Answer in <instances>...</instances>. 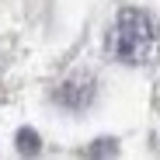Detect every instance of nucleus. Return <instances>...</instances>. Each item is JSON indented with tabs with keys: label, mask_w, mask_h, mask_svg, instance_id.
Instances as JSON below:
<instances>
[{
	"label": "nucleus",
	"mask_w": 160,
	"mask_h": 160,
	"mask_svg": "<svg viewBox=\"0 0 160 160\" xmlns=\"http://www.w3.org/2000/svg\"><path fill=\"white\" fill-rule=\"evenodd\" d=\"M108 49L125 66H146L160 56V24L139 7H125L115 18V28L108 35Z\"/></svg>",
	"instance_id": "nucleus-1"
},
{
	"label": "nucleus",
	"mask_w": 160,
	"mask_h": 160,
	"mask_svg": "<svg viewBox=\"0 0 160 160\" xmlns=\"http://www.w3.org/2000/svg\"><path fill=\"white\" fill-rule=\"evenodd\" d=\"M56 101L66 104L70 112H84L94 101V77H70L66 84L56 91Z\"/></svg>",
	"instance_id": "nucleus-2"
},
{
	"label": "nucleus",
	"mask_w": 160,
	"mask_h": 160,
	"mask_svg": "<svg viewBox=\"0 0 160 160\" xmlns=\"http://www.w3.org/2000/svg\"><path fill=\"white\" fill-rule=\"evenodd\" d=\"M18 150L21 153H38V132L35 129H21L18 132Z\"/></svg>",
	"instance_id": "nucleus-3"
}]
</instances>
